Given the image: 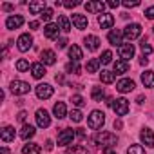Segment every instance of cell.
Wrapping results in <instances>:
<instances>
[{
  "label": "cell",
  "mask_w": 154,
  "mask_h": 154,
  "mask_svg": "<svg viewBox=\"0 0 154 154\" xmlns=\"http://www.w3.org/2000/svg\"><path fill=\"white\" fill-rule=\"evenodd\" d=\"M93 141L96 143V145H100V147H114L116 143H118V136L116 134H112V132H107V131H102V132H96L94 136H93Z\"/></svg>",
  "instance_id": "obj_1"
},
{
  "label": "cell",
  "mask_w": 154,
  "mask_h": 154,
  "mask_svg": "<svg viewBox=\"0 0 154 154\" xmlns=\"http://www.w3.org/2000/svg\"><path fill=\"white\" fill-rule=\"evenodd\" d=\"M87 123H89V127L94 129V131H96V129H102L103 123H105V114H103L102 111H93V112L89 114Z\"/></svg>",
  "instance_id": "obj_2"
},
{
  "label": "cell",
  "mask_w": 154,
  "mask_h": 154,
  "mask_svg": "<svg viewBox=\"0 0 154 154\" xmlns=\"http://www.w3.org/2000/svg\"><path fill=\"white\" fill-rule=\"evenodd\" d=\"M9 89H11V93H13V94L22 96V94H27V93H29L31 85H29L27 82H22V80H13V82H11V85H9Z\"/></svg>",
  "instance_id": "obj_3"
},
{
  "label": "cell",
  "mask_w": 154,
  "mask_h": 154,
  "mask_svg": "<svg viewBox=\"0 0 154 154\" xmlns=\"http://www.w3.org/2000/svg\"><path fill=\"white\" fill-rule=\"evenodd\" d=\"M140 35H141V26H140V24H129V26H125V29H123V38H127L129 42L136 40Z\"/></svg>",
  "instance_id": "obj_4"
},
{
  "label": "cell",
  "mask_w": 154,
  "mask_h": 154,
  "mask_svg": "<svg viewBox=\"0 0 154 154\" xmlns=\"http://www.w3.org/2000/svg\"><path fill=\"white\" fill-rule=\"evenodd\" d=\"M112 111L116 112V116H125L127 112H129V102L125 100V98H116V100H112Z\"/></svg>",
  "instance_id": "obj_5"
},
{
  "label": "cell",
  "mask_w": 154,
  "mask_h": 154,
  "mask_svg": "<svg viewBox=\"0 0 154 154\" xmlns=\"http://www.w3.org/2000/svg\"><path fill=\"white\" fill-rule=\"evenodd\" d=\"M74 136H76V131H72V129H63V131H60V134H58V145H60V147L71 145L72 140H74Z\"/></svg>",
  "instance_id": "obj_6"
},
{
  "label": "cell",
  "mask_w": 154,
  "mask_h": 154,
  "mask_svg": "<svg viewBox=\"0 0 154 154\" xmlns=\"http://www.w3.org/2000/svg\"><path fill=\"white\" fill-rule=\"evenodd\" d=\"M31 45H33V36H31L29 33H24V35L18 36V40H17V47H18V51L26 53V51L31 49Z\"/></svg>",
  "instance_id": "obj_7"
},
{
  "label": "cell",
  "mask_w": 154,
  "mask_h": 154,
  "mask_svg": "<svg viewBox=\"0 0 154 154\" xmlns=\"http://www.w3.org/2000/svg\"><path fill=\"white\" fill-rule=\"evenodd\" d=\"M35 118H36V125H38L40 129H45V127H49V123H51V116H49V112H47L45 109H38V111L35 112Z\"/></svg>",
  "instance_id": "obj_8"
},
{
  "label": "cell",
  "mask_w": 154,
  "mask_h": 154,
  "mask_svg": "<svg viewBox=\"0 0 154 154\" xmlns=\"http://www.w3.org/2000/svg\"><path fill=\"white\" fill-rule=\"evenodd\" d=\"M118 53H120V58H122V60L129 62V60L134 56V45H132V44H122V45L118 47Z\"/></svg>",
  "instance_id": "obj_9"
},
{
  "label": "cell",
  "mask_w": 154,
  "mask_h": 154,
  "mask_svg": "<svg viewBox=\"0 0 154 154\" xmlns=\"http://www.w3.org/2000/svg\"><path fill=\"white\" fill-rule=\"evenodd\" d=\"M36 96H38L40 100L51 98V96H53V87H51L49 84H38V85H36Z\"/></svg>",
  "instance_id": "obj_10"
},
{
  "label": "cell",
  "mask_w": 154,
  "mask_h": 154,
  "mask_svg": "<svg viewBox=\"0 0 154 154\" xmlns=\"http://www.w3.org/2000/svg\"><path fill=\"white\" fill-rule=\"evenodd\" d=\"M98 24L102 29H111L114 26V17L111 13H102V15H98Z\"/></svg>",
  "instance_id": "obj_11"
},
{
  "label": "cell",
  "mask_w": 154,
  "mask_h": 154,
  "mask_svg": "<svg viewBox=\"0 0 154 154\" xmlns=\"http://www.w3.org/2000/svg\"><path fill=\"white\" fill-rule=\"evenodd\" d=\"M122 38H123V31H118V29H111L109 35H107V40H109L111 45H118V47H120V45L123 44Z\"/></svg>",
  "instance_id": "obj_12"
},
{
  "label": "cell",
  "mask_w": 154,
  "mask_h": 154,
  "mask_svg": "<svg viewBox=\"0 0 154 154\" xmlns=\"http://www.w3.org/2000/svg\"><path fill=\"white\" fill-rule=\"evenodd\" d=\"M60 27H58V24H47L45 27H44V35L49 38V40H56L58 38V35H60Z\"/></svg>",
  "instance_id": "obj_13"
},
{
  "label": "cell",
  "mask_w": 154,
  "mask_h": 154,
  "mask_svg": "<svg viewBox=\"0 0 154 154\" xmlns=\"http://www.w3.org/2000/svg\"><path fill=\"white\" fill-rule=\"evenodd\" d=\"M140 140H141L143 145H147V147H154V132H152L150 129H143V131L140 132Z\"/></svg>",
  "instance_id": "obj_14"
},
{
  "label": "cell",
  "mask_w": 154,
  "mask_h": 154,
  "mask_svg": "<svg viewBox=\"0 0 154 154\" xmlns=\"http://www.w3.org/2000/svg\"><path fill=\"white\" fill-rule=\"evenodd\" d=\"M22 24H24V18H22L20 15H11V17H8V20H6V27H8V29H18Z\"/></svg>",
  "instance_id": "obj_15"
},
{
  "label": "cell",
  "mask_w": 154,
  "mask_h": 154,
  "mask_svg": "<svg viewBox=\"0 0 154 154\" xmlns=\"http://www.w3.org/2000/svg\"><path fill=\"white\" fill-rule=\"evenodd\" d=\"M134 87H136V85H134V82H132V80H129V78H122V80L116 84V89H118L120 93H131Z\"/></svg>",
  "instance_id": "obj_16"
},
{
  "label": "cell",
  "mask_w": 154,
  "mask_h": 154,
  "mask_svg": "<svg viewBox=\"0 0 154 154\" xmlns=\"http://www.w3.org/2000/svg\"><path fill=\"white\" fill-rule=\"evenodd\" d=\"M84 44H85V47H87L89 51H96V49L100 47V38L94 36V35H87L85 40H84Z\"/></svg>",
  "instance_id": "obj_17"
},
{
  "label": "cell",
  "mask_w": 154,
  "mask_h": 154,
  "mask_svg": "<svg viewBox=\"0 0 154 154\" xmlns=\"http://www.w3.org/2000/svg\"><path fill=\"white\" fill-rule=\"evenodd\" d=\"M40 58H42V63H44V65H53V63L56 62V54H54V51H51V49L42 51Z\"/></svg>",
  "instance_id": "obj_18"
},
{
  "label": "cell",
  "mask_w": 154,
  "mask_h": 154,
  "mask_svg": "<svg viewBox=\"0 0 154 154\" xmlns=\"http://www.w3.org/2000/svg\"><path fill=\"white\" fill-rule=\"evenodd\" d=\"M31 74L35 76L36 80L44 78V76H45V65H44L42 62H38V63H33V65H31Z\"/></svg>",
  "instance_id": "obj_19"
},
{
  "label": "cell",
  "mask_w": 154,
  "mask_h": 154,
  "mask_svg": "<svg viewBox=\"0 0 154 154\" xmlns=\"http://www.w3.org/2000/svg\"><path fill=\"white\" fill-rule=\"evenodd\" d=\"M45 9H47V6H45L44 0H38V2H29V11L33 15H42Z\"/></svg>",
  "instance_id": "obj_20"
},
{
  "label": "cell",
  "mask_w": 154,
  "mask_h": 154,
  "mask_svg": "<svg viewBox=\"0 0 154 154\" xmlns=\"http://www.w3.org/2000/svg\"><path fill=\"white\" fill-rule=\"evenodd\" d=\"M69 58H71V62H80L82 58H84V53H82V49L78 47V45H71L69 47Z\"/></svg>",
  "instance_id": "obj_21"
},
{
  "label": "cell",
  "mask_w": 154,
  "mask_h": 154,
  "mask_svg": "<svg viewBox=\"0 0 154 154\" xmlns=\"http://www.w3.org/2000/svg\"><path fill=\"white\" fill-rule=\"evenodd\" d=\"M105 6L107 4H103V2H87L85 4V9L89 11V13H103V9H105Z\"/></svg>",
  "instance_id": "obj_22"
},
{
  "label": "cell",
  "mask_w": 154,
  "mask_h": 154,
  "mask_svg": "<svg viewBox=\"0 0 154 154\" xmlns=\"http://www.w3.org/2000/svg\"><path fill=\"white\" fill-rule=\"evenodd\" d=\"M53 114H54L58 120L65 118V116H67V109H65V103H63V102H58V103H54V107H53Z\"/></svg>",
  "instance_id": "obj_23"
},
{
  "label": "cell",
  "mask_w": 154,
  "mask_h": 154,
  "mask_svg": "<svg viewBox=\"0 0 154 154\" xmlns=\"http://www.w3.org/2000/svg\"><path fill=\"white\" fill-rule=\"evenodd\" d=\"M35 132H36V131H35V127H33V125H27V123H24V127L20 129V138L27 141V140H31V138L35 136Z\"/></svg>",
  "instance_id": "obj_24"
},
{
  "label": "cell",
  "mask_w": 154,
  "mask_h": 154,
  "mask_svg": "<svg viewBox=\"0 0 154 154\" xmlns=\"http://www.w3.org/2000/svg\"><path fill=\"white\" fill-rule=\"evenodd\" d=\"M0 138H2L4 141H11V140H15V129H13L11 125L2 127V131H0Z\"/></svg>",
  "instance_id": "obj_25"
},
{
  "label": "cell",
  "mask_w": 154,
  "mask_h": 154,
  "mask_svg": "<svg viewBox=\"0 0 154 154\" xmlns=\"http://www.w3.org/2000/svg\"><path fill=\"white\" fill-rule=\"evenodd\" d=\"M141 84L145 87H154V71H145L141 72Z\"/></svg>",
  "instance_id": "obj_26"
},
{
  "label": "cell",
  "mask_w": 154,
  "mask_h": 154,
  "mask_svg": "<svg viewBox=\"0 0 154 154\" xmlns=\"http://www.w3.org/2000/svg\"><path fill=\"white\" fill-rule=\"evenodd\" d=\"M129 71V62H125V60H116L114 62V74H125Z\"/></svg>",
  "instance_id": "obj_27"
},
{
  "label": "cell",
  "mask_w": 154,
  "mask_h": 154,
  "mask_svg": "<svg viewBox=\"0 0 154 154\" xmlns=\"http://www.w3.org/2000/svg\"><path fill=\"white\" fill-rule=\"evenodd\" d=\"M42 152V147L38 143H26L22 147V154H40Z\"/></svg>",
  "instance_id": "obj_28"
},
{
  "label": "cell",
  "mask_w": 154,
  "mask_h": 154,
  "mask_svg": "<svg viewBox=\"0 0 154 154\" xmlns=\"http://www.w3.org/2000/svg\"><path fill=\"white\" fill-rule=\"evenodd\" d=\"M72 24L76 29H85L87 27V17L84 15H72Z\"/></svg>",
  "instance_id": "obj_29"
},
{
  "label": "cell",
  "mask_w": 154,
  "mask_h": 154,
  "mask_svg": "<svg viewBox=\"0 0 154 154\" xmlns=\"http://www.w3.org/2000/svg\"><path fill=\"white\" fill-rule=\"evenodd\" d=\"M114 78H116L114 71H107V69H103V71L100 72V80H102V84H112Z\"/></svg>",
  "instance_id": "obj_30"
},
{
  "label": "cell",
  "mask_w": 154,
  "mask_h": 154,
  "mask_svg": "<svg viewBox=\"0 0 154 154\" xmlns=\"http://www.w3.org/2000/svg\"><path fill=\"white\" fill-rule=\"evenodd\" d=\"M100 65H102V62H100V58H91V60L87 62V65H85V69H87V72H98V69H100Z\"/></svg>",
  "instance_id": "obj_31"
},
{
  "label": "cell",
  "mask_w": 154,
  "mask_h": 154,
  "mask_svg": "<svg viewBox=\"0 0 154 154\" xmlns=\"http://www.w3.org/2000/svg\"><path fill=\"white\" fill-rule=\"evenodd\" d=\"M58 27H60L63 33H69V31H71V22H69V18L63 17V15H60V17H58Z\"/></svg>",
  "instance_id": "obj_32"
},
{
  "label": "cell",
  "mask_w": 154,
  "mask_h": 154,
  "mask_svg": "<svg viewBox=\"0 0 154 154\" xmlns=\"http://www.w3.org/2000/svg\"><path fill=\"white\" fill-rule=\"evenodd\" d=\"M91 96H93L94 102H102V100L105 98V91H103V87H93Z\"/></svg>",
  "instance_id": "obj_33"
},
{
  "label": "cell",
  "mask_w": 154,
  "mask_h": 154,
  "mask_svg": "<svg viewBox=\"0 0 154 154\" xmlns=\"http://www.w3.org/2000/svg\"><path fill=\"white\" fill-rule=\"evenodd\" d=\"M67 154H89V150L84 145H72L67 149Z\"/></svg>",
  "instance_id": "obj_34"
},
{
  "label": "cell",
  "mask_w": 154,
  "mask_h": 154,
  "mask_svg": "<svg viewBox=\"0 0 154 154\" xmlns=\"http://www.w3.org/2000/svg\"><path fill=\"white\" fill-rule=\"evenodd\" d=\"M69 118H71V122H74V123H80L82 118H84V114H82L80 109H72V111L69 112Z\"/></svg>",
  "instance_id": "obj_35"
},
{
  "label": "cell",
  "mask_w": 154,
  "mask_h": 154,
  "mask_svg": "<svg viewBox=\"0 0 154 154\" xmlns=\"http://www.w3.org/2000/svg\"><path fill=\"white\" fill-rule=\"evenodd\" d=\"M65 71H67V72H72V74H78V72H80V63H78V62H69V63L65 65Z\"/></svg>",
  "instance_id": "obj_36"
},
{
  "label": "cell",
  "mask_w": 154,
  "mask_h": 154,
  "mask_svg": "<svg viewBox=\"0 0 154 154\" xmlns=\"http://www.w3.org/2000/svg\"><path fill=\"white\" fill-rule=\"evenodd\" d=\"M71 102H72L74 107H84V105H85V100H84V96H80V94H72Z\"/></svg>",
  "instance_id": "obj_37"
},
{
  "label": "cell",
  "mask_w": 154,
  "mask_h": 154,
  "mask_svg": "<svg viewBox=\"0 0 154 154\" xmlns=\"http://www.w3.org/2000/svg\"><path fill=\"white\" fill-rule=\"evenodd\" d=\"M100 62H102V65H107V63H111L112 62V53L107 49V51H103L102 53V58H100Z\"/></svg>",
  "instance_id": "obj_38"
},
{
  "label": "cell",
  "mask_w": 154,
  "mask_h": 154,
  "mask_svg": "<svg viewBox=\"0 0 154 154\" xmlns=\"http://www.w3.org/2000/svg\"><path fill=\"white\" fill-rule=\"evenodd\" d=\"M127 154H145V149L141 145H131L127 149Z\"/></svg>",
  "instance_id": "obj_39"
},
{
  "label": "cell",
  "mask_w": 154,
  "mask_h": 154,
  "mask_svg": "<svg viewBox=\"0 0 154 154\" xmlns=\"http://www.w3.org/2000/svg\"><path fill=\"white\" fill-rule=\"evenodd\" d=\"M17 69H18L20 72L27 71V69H29V62H27V60H24V58H20V60L17 62Z\"/></svg>",
  "instance_id": "obj_40"
},
{
  "label": "cell",
  "mask_w": 154,
  "mask_h": 154,
  "mask_svg": "<svg viewBox=\"0 0 154 154\" xmlns=\"http://www.w3.org/2000/svg\"><path fill=\"white\" fill-rule=\"evenodd\" d=\"M53 15H54V13H53V9H51V8H47V9H45V11H44V13H42L40 17H42V20H45V22H49V20L53 18Z\"/></svg>",
  "instance_id": "obj_41"
},
{
  "label": "cell",
  "mask_w": 154,
  "mask_h": 154,
  "mask_svg": "<svg viewBox=\"0 0 154 154\" xmlns=\"http://www.w3.org/2000/svg\"><path fill=\"white\" fill-rule=\"evenodd\" d=\"M140 47H141V51H143V54H150V53H152V47H150V45H149V44H147L145 40H143V42L140 44Z\"/></svg>",
  "instance_id": "obj_42"
},
{
  "label": "cell",
  "mask_w": 154,
  "mask_h": 154,
  "mask_svg": "<svg viewBox=\"0 0 154 154\" xmlns=\"http://www.w3.org/2000/svg\"><path fill=\"white\" fill-rule=\"evenodd\" d=\"M123 6H125V8H138V6H140V0H132V2H131V0H125Z\"/></svg>",
  "instance_id": "obj_43"
},
{
  "label": "cell",
  "mask_w": 154,
  "mask_h": 154,
  "mask_svg": "<svg viewBox=\"0 0 154 154\" xmlns=\"http://www.w3.org/2000/svg\"><path fill=\"white\" fill-rule=\"evenodd\" d=\"M145 17L150 18V20H154V6H150V8L145 9Z\"/></svg>",
  "instance_id": "obj_44"
},
{
  "label": "cell",
  "mask_w": 154,
  "mask_h": 154,
  "mask_svg": "<svg viewBox=\"0 0 154 154\" xmlns=\"http://www.w3.org/2000/svg\"><path fill=\"white\" fill-rule=\"evenodd\" d=\"M62 6H65L67 9H71V8H76V6H80V2H76V0H72V2H63Z\"/></svg>",
  "instance_id": "obj_45"
},
{
  "label": "cell",
  "mask_w": 154,
  "mask_h": 154,
  "mask_svg": "<svg viewBox=\"0 0 154 154\" xmlns=\"http://www.w3.org/2000/svg\"><path fill=\"white\" fill-rule=\"evenodd\" d=\"M56 45H58L60 49H63V47L67 45V40H65V38H58V44H56Z\"/></svg>",
  "instance_id": "obj_46"
},
{
  "label": "cell",
  "mask_w": 154,
  "mask_h": 154,
  "mask_svg": "<svg viewBox=\"0 0 154 154\" xmlns=\"http://www.w3.org/2000/svg\"><path fill=\"white\" fill-rule=\"evenodd\" d=\"M26 118H27V112H26V111H20V112H18V120H20V122H26Z\"/></svg>",
  "instance_id": "obj_47"
},
{
  "label": "cell",
  "mask_w": 154,
  "mask_h": 154,
  "mask_svg": "<svg viewBox=\"0 0 154 154\" xmlns=\"http://www.w3.org/2000/svg\"><path fill=\"white\" fill-rule=\"evenodd\" d=\"M103 154H118V152H116L112 147H105V149H103Z\"/></svg>",
  "instance_id": "obj_48"
},
{
  "label": "cell",
  "mask_w": 154,
  "mask_h": 154,
  "mask_svg": "<svg viewBox=\"0 0 154 154\" xmlns=\"http://www.w3.org/2000/svg\"><path fill=\"white\" fill-rule=\"evenodd\" d=\"M107 6H109V8H118L120 2H118V0H111V2H107Z\"/></svg>",
  "instance_id": "obj_49"
},
{
  "label": "cell",
  "mask_w": 154,
  "mask_h": 154,
  "mask_svg": "<svg viewBox=\"0 0 154 154\" xmlns=\"http://www.w3.org/2000/svg\"><path fill=\"white\" fill-rule=\"evenodd\" d=\"M76 136H78V138H85V131L84 129H76Z\"/></svg>",
  "instance_id": "obj_50"
},
{
  "label": "cell",
  "mask_w": 154,
  "mask_h": 154,
  "mask_svg": "<svg viewBox=\"0 0 154 154\" xmlns=\"http://www.w3.org/2000/svg\"><path fill=\"white\" fill-rule=\"evenodd\" d=\"M29 27H31V29H38V27H40V24H38L36 20H33V22L29 24Z\"/></svg>",
  "instance_id": "obj_51"
},
{
  "label": "cell",
  "mask_w": 154,
  "mask_h": 154,
  "mask_svg": "<svg viewBox=\"0 0 154 154\" xmlns=\"http://www.w3.org/2000/svg\"><path fill=\"white\" fill-rule=\"evenodd\" d=\"M140 63H141V65H147V63H149V58H147V56L143 54V56L140 58Z\"/></svg>",
  "instance_id": "obj_52"
},
{
  "label": "cell",
  "mask_w": 154,
  "mask_h": 154,
  "mask_svg": "<svg viewBox=\"0 0 154 154\" xmlns=\"http://www.w3.org/2000/svg\"><path fill=\"white\" fill-rule=\"evenodd\" d=\"M45 149H47V150H53V141H51V140L45 141Z\"/></svg>",
  "instance_id": "obj_53"
},
{
  "label": "cell",
  "mask_w": 154,
  "mask_h": 154,
  "mask_svg": "<svg viewBox=\"0 0 154 154\" xmlns=\"http://www.w3.org/2000/svg\"><path fill=\"white\" fill-rule=\"evenodd\" d=\"M2 9H4V11H11V9H13V6H11V4H4V6H2Z\"/></svg>",
  "instance_id": "obj_54"
},
{
  "label": "cell",
  "mask_w": 154,
  "mask_h": 154,
  "mask_svg": "<svg viewBox=\"0 0 154 154\" xmlns=\"http://www.w3.org/2000/svg\"><path fill=\"white\" fill-rule=\"evenodd\" d=\"M0 154H9V149L8 147H2V149H0Z\"/></svg>",
  "instance_id": "obj_55"
},
{
  "label": "cell",
  "mask_w": 154,
  "mask_h": 154,
  "mask_svg": "<svg viewBox=\"0 0 154 154\" xmlns=\"http://www.w3.org/2000/svg\"><path fill=\"white\" fill-rule=\"evenodd\" d=\"M114 129H122V122H120V120L114 122Z\"/></svg>",
  "instance_id": "obj_56"
},
{
  "label": "cell",
  "mask_w": 154,
  "mask_h": 154,
  "mask_svg": "<svg viewBox=\"0 0 154 154\" xmlns=\"http://www.w3.org/2000/svg\"><path fill=\"white\" fill-rule=\"evenodd\" d=\"M152 31H154V27H152Z\"/></svg>",
  "instance_id": "obj_57"
}]
</instances>
